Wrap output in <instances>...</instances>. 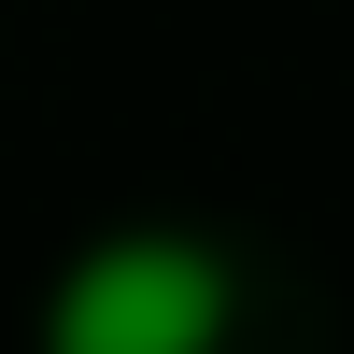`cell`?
I'll use <instances>...</instances> for the list:
<instances>
[{
	"instance_id": "obj_1",
	"label": "cell",
	"mask_w": 354,
	"mask_h": 354,
	"mask_svg": "<svg viewBox=\"0 0 354 354\" xmlns=\"http://www.w3.org/2000/svg\"><path fill=\"white\" fill-rule=\"evenodd\" d=\"M227 340V255L185 227H113L43 283V354H213Z\"/></svg>"
}]
</instances>
